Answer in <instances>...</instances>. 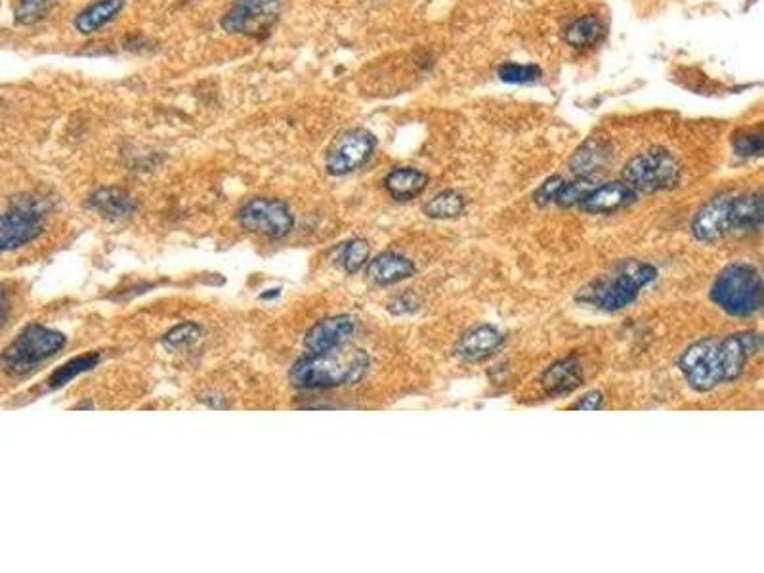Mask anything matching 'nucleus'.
Returning a JSON list of instances; mask_svg holds the SVG:
<instances>
[{
    "mask_svg": "<svg viewBox=\"0 0 764 573\" xmlns=\"http://www.w3.org/2000/svg\"><path fill=\"white\" fill-rule=\"evenodd\" d=\"M732 193H722L701 207L692 220V235L700 241L713 245L724 237L734 234L732 222Z\"/></svg>",
    "mask_w": 764,
    "mask_h": 573,
    "instance_id": "11",
    "label": "nucleus"
},
{
    "mask_svg": "<svg viewBox=\"0 0 764 573\" xmlns=\"http://www.w3.org/2000/svg\"><path fill=\"white\" fill-rule=\"evenodd\" d=\"M88 207L107 220H123L136 211V201L121 188H100L88 197Z\"/></svg>",
    "mask_w": 764,
    "mask_h": 573,
    "instance_id": "18",
    "label": "nucleus"
},
{
    "mask_svg": "<svg viewBox=\"0 0 764 573\" xmlns=\"http://www.w3.org/2000/svg\"><path fill=\"white\" fill-rule=\"evenodd\" d=\"M602 405H604V396H602V392L591 390V392L583 394V396L572 405V409H575V411H598V409H602Z\"/></svg>",
    "mask_w": 764,
    "mask_h": 573,
    "instance_id": "33",
    "label": "nucleus"
},
{
    "mask_svg": "<svg viewBox=\"0 0 764 573\" xmlns=\"http://www.w3.org/2000/svg\"><path fill=\"white\" fill-rule=\"evenodd\" d=\"M732 148L740 157H757L763 153V132H742L732 140Z\"/></svg>",
    "mask_w": 764,
    "mask_h": 573,
    "instance_id": "30",
    "label": "nucleus"
},
{
    "mask_svg": "<svg viewBox=\"0 0 764 573\" xmlns=\"http://www.w3.org/2000/svg\"><path fill=\"white\" fill-rule=\"evenodd\" d=\"M354 331H356V321L350 316H333V318L321 319L308 331L304 344L310 350V354L335 352V350H339L340 346H344L348 340L352 339Z\"/></svg>",
    "mask_w": 764,
    "mask_h": 573,
    "instance_id": "12",
    "label": "nucleus"
},
{
    "mask_svg": "<svg viewBox=\"0 0 764 573\" xmlns=\"http://www.w3.org/2000/svg\"><path fill=\"white\" fill-rule=\"evenodd\" d=\"M417 310H419V300L411 293L398 295L388 302V312L394 316H407V314H413Z\"/></svg>",
    "mask_w": 764,
    "mask_h": 573,
    "instance_id": "32",
    "label": "nucleus"
},
{
    "mask_svg": "<svg viewBox=\"0 0 764 573\" xmlns=\"http://www.w3.org/2000/svg\"><path fill=\"white\" fill-rule=\"evenodd\" d=\"M65 346L62 333L43 325H29L0 356V365L10 375H25L35 365L56 356Z\"/></svg>",
    "mask_w": 764,
    "mask_h": 573,
    "instance_id": "6",
    "label": "nucleus"
},
{
    "mask_svg": "<svg viewBox=\"0 0 764 573\" xmlns=\"http://www.w3.org/2000/svg\"><path fill=\"white\" fill-rule=\"evenodd\" d=\"M499 77L505 83L524 85L537 81L541 77V69L535 65L505 64L499 67Z\"/></svg>",
    "mask_w": 764,
    "mask_h": 573,
    "instance_id": "29",
    "label": "nucleus"
},
{
    "mask_svg": "<svg viewBox=\"0 0 764 573\" xmlns=\"http://www.w3.org/2000/svg\"><path fill=\"white\" fill-rule=\"evenodd\" d=\"M123 6H125V0H96L77 16L75 27L85 35L94 33L106 23L115 20L117 14L123 10Z\"/></svg>",
    "mask_w": 764,
    "mask_h": 573,
    "instance_id": "21",
    "label": "nucleus"
},
{
    "mask_svg": "<svg viewBox=\"0 0 764 573\" xmlns=\"http://www.w3.org/2000/svg\"><path fill=\"white\" fill-rule=\"evenodd\" d=\"M50 201L39 195L16 199L8 213L0 214V253L14 251L43 234V218Z\"/></svg>",
    "mask_w": 764,
    "mask_h": 573,
    "instance_id": "7",
    "label": "nucleus"
},
{
    "mask_svg": "<svg viewBox=\"0 0 764 573\" xmlns=\"http://www.w3.org/2000/svg\"><path fill=\"white\" fill-rule=\"evenodd\" d=\"M564 182H566V180H564L562 176H558V174H556V176H551L549 180H545V182L535 190V193H533V201H535V205L545 207V205L552 203V201L556 199V195H558V191H560Z\"/></svg>",
    "mask_w": 764,
    "mask_h": 573,
    "instance_id": "31",
    "label": "nucleus"
},
{
    "mask_svg": "<svg viewBox=\"0 0 764 573\" xmlns=\"http://www.w3.org/2000/svg\"><path fill=\"white\" fill-rule=\"evenodd\" d=\"M428 186V174L413 167H396L384 178V188L396 201L419 197Z\"/></svg>",
    "mask_w": 764,
    "mask_h": 573,
    "instance_id": "20",
    "label": "nucleus"
},
{
    "mask_svg": "<svg viewBox=\"0 0 764 573\" xmlns=\"http://www.w3.org/2000/svg\"><path fill=\"white\" fill-rule=\"evenodd\" d=\"M637 195V191L631 190L623 180L606 182L602 186H595L579 207L581 211L591 214L616 213L635 203Z\"/></svg>",
    "mask_w": 764,
    "mask_h": 573,
    "instance_id": "13",
    "label": "nucleus"
},
{
    "mask_svg": "<svg viewBox=\"0 0 764 573\" xmlns=\"http://www.w3.org/2000/svg\"><path fill=\"white\" fill-rule=\"evenodd\" d=\"M239 224L255 234L266 235L270 239H283L291 234L295 226V216L291 209L279 201L268 197H256L247 201L237 214Z\"/></svg>",
    "mask_w": 764,
    "mask_h": 573,
    "instance_id": "9",
    "label": "nucleus"
},
{
    "mask_svg": "<svg viewBox=\"0 0 764 573\" xmlns=\"http://www.w3.org/2000/svg\"><path fill=\"white\" fill-rule=\"evenodd\" d=\"M369 367V356L363 350L348 358L335 352L310 354L298 360L291 369V382L304 390H325L360 381Z\"/></svg>",
    "mask_w": 764,
    "mask_h": 573,
    "instance_id": "4",
    "label": "nucleus"
},
{
    "mask_svg": "<svg viewBox=\"0 0 764 573\" xmlns=\"http://www.w3.org/2000/svg\"><path fill=\"white\" fill-rule=\"evenodd\" d=\"M369 255H371V247L365 239H360V237L352 239V241L344 243V247L340 251V266L348 274H356L367 264Z\"/></svg>",
    "mask_w": 764,
    "mask_h": 573,
    "instance_id": "26",
    "label": "nucleus"
},
{
    "mask_svg": "<svg viewBox=\"0 0 764 573\" xmlns=\"http://www.w3.org/2000/svg\"><path fill=\"white\" fill-rule=\"evenodd\" d=\"M604 33V23L600 22V18L595 14H589L570 23V27L566 29V43L573 48H589L600 43Z\"/></svg>",
    "mask_w": 764,
    "mask_h": 573,
    "instance_id": "23",
    "label": "nucleus"
},
{
    "mask_svg": "<svg viewBox=\"0 0 764 573\" xmlns=\"http://www.w3.org/2000/svg\"><path fill=\"white\" fill-rule=\"evenodd\" d=\"M4 321H6V300L0 295V329H2Z\"/></svg>",
    "mask_w": 764,
    "mask_h": 573,
    "instance_id": "34",
    "label": "nucleus"
},
{
    "mask_svg": "<svg viewBox=\"0 0 764 573\" xmlns=\"http://www.w3.org/2000/svg\"><path fill=\"white\" fill-rule=\"evenodd\" d=\"M100 360H102V356L98 352H90V354H85V356H77V358L64 363L60 369H56L50 375L48 386L50 388H62L67 382H71L73 379H77L79 375L86 373V371L94 369L100 363Z\"/></svg>",
    "mask_w": 764,
    "mask_h": 573,
    "instance_id": "24",
    "label": "nucleus"
},
{
    "mask_svg": "<svg viewBox=\"0 0 764 573\" xmlns=\"http://www.w3.org/2000/svg\"><path fill=\"white\" fill-rule=\"evenodd\" d=\"M711 300L728 316L751 318L763 308V277L751 264H728L711 285Z\"/></svg>",
    "mask_w": 764,
    "mask_h": 573,
    "instance_id": "3",
    "label": "nucleus"
},
{
    "mask_svg": "<svg viewBox=\"0 0 764 573\" xmlns=\"http://www.w3.org/2000/svg\"><path fill=\"white\" fill-rule=\"evenodd\" d=\"M505 342L503 333L493 325H478L467 331L455 346L459 358L467 361L489 360Z\"/></svg>",
    "mask_w": 764,
    "mask_h": 573,
    "instance_id": "14",
    "label": "nucleus"
},
{
    "mask_svg": "<svg viewBox=\"0 0 764 573\" xmlns=\"http://www.w3.org/2000/svg\"><path fill=\"white\" fill-rule=\"evenodd\" d=\"M612 159V144L606 138H589L573 153L572 167L577 176H593Z\"/></svg>",
    "mask_w": 764,
    "mask_h": 573,
    "instance_id": "19",
    "label": "nucleus"
},
{
    "mask_svg": "<svg viewBox=\"0 0 764 573\" xmlns=\"http://www.w3.org/2000/svg\"><path fill=\"white\" fill-rule=\"evenodd\" d=\"M54 0H18L16 4V22L20 25H33L46 18L52 10Z\"/></svg>",
    "mask_w": 764,
    "mask_h": 573,
    "instance_id": "28",
    "label": "nucleus"
},
{
    "mask_svg": "<svg viewBox=\"0 0 764 573\" xmlns=\"http://www.w3.org/2000/svg\"><path fill=\"white\" fill-rule=\"evenodd\" d=\"M467 211V197L461 191L446 190L436 193L425 205V214L434 220H453Z\"/></svg>",
    "mask_w": 764,
    "mask_h": 573,
    "instance_id": "22",
    "label": "nucleus"
},
{
    "mask_svg": "<svg viewBox=\"0 0 764 573\" xmlns=\"http://www.w3.org/2000/svg\"><path fill=\"white\" fill-rule=\"evenodd\" d=\"M415 272H417V266L413 264V260H409L407 256L392 253V251L375 256L367 264V277L375 285H382V287L405 281V279L415 276Z\"/></svg>",
    "mask_w": 764,
    "mask_h": 573,
    "instance_id": "15",
    "label": "nucleus"
},
{
    "mask_svg": "<svg viewBox=\"0 0 764 573\" xmlns=\"http://www.w3.org/2000/svg\"><path fill=\"white\" fill-rule=\"evenodd\" d=\"M581 384H583V373H581L579 361L575 358L554 361L545 369L541 377V386L545 394L554 398L572 394L573 390H577Z\"/></svg>",
    "mask_w": 764,
    "mask_h": 573,
    "instance_id": "16",
    "label": "nucleus"
},
{
    "mask_svg": "<svg viewBox=\"0 0 764 573\" xmlns=\"http://www.w3.org/2000/svg\"><path fill=\"white\" fill-rule=\"evenodd\" d=\"M763 348V337L755 331L728 337H709L690 344L679 358L686 384L696 392H711L717 386L740 379L745 363Z\"/></svg>",
    "mask_w": 764,
    "mask_h": 573,
    "instance_id": "1",
    "label": "nucleus"
},
{
    "mask_svg": "<svg viewBox=\"0 0 764 573\" xmlns=\"http://www.w3.org/2000/svg\"><path fill=\"white\" fill-rule=\"evenodd\" d=\"M279 12V0H235L220 25L232 35L264 39L274 29L279 20Z\"/></svg>",
    "mask_w": 764,
    "mask_h": 573,
    "instance_id": "8",
    "label": "nucleus"
},
{
    "mask_svg": "<svg viewBox=\"0 0 764 573\" xmlns=\"http://www.w3.org/2000/svg\"><path fill=\"white\" fill-rule=\"evenodd\" d=\"M682 178L679 161L665 149H648L635 155L621 172V180L637 193H659L677 188Z\"/></svg>",
    "mask_w": 764,
    "mask_h": 573,
    "instance_id": "5",
    "label": "nucleus"
},
{
    "mask_svg": "<svg viewBox=\"0 0 764 573\" xmlns=\"http://www.w3.org/2000/svg\"><path fill=\"white\" fill-rule=\"evenodd\" d=\"M377 138L365 128L342 132L327 151L325 167L333 176H344L361 169L375 153Z\"/></svg>",
    "mask_w": 764,
    "mask_h": 573,
    "instance_id": "10",
    "label": "nucleus"
},
{
    "mask_svg": "<svg viewBox=\"0 0 764 573\" xmlns=\"http://www.w3.org/2000/svg\"><path fill=\"white\" fill-rule=\"evenodd\" d=\"M203 335V329L197 325V323H182L174 329H170L169 333L163 337V344L165 348L169 350H184V348H190L197 340L201 339Z\"/></svg>",
    "mask_w": 764,
    "mask_h": 573,
    "instance_id": "27",
    "label": "nucleus"
},
{
    "mask_svg": "<svg viewBox=\"0 0 764 573\" xmlns=\"http://www.w3.org/2000/svg\"><path fill=\"white\" fill-rule=\"evenodd\" d=\"M763 193L751 191L734 195L732 199V222L734 234H757L763 228Z\"/></svg>",
    "mask_w": 764,
    "mask_h": 573,
    "instance_id": "17",
    "label": "nucleus"
},
{
    "mask_svg": "<svg viewBox=\"0 0 764 573\" xmlns=\"http://www.w3.org/2000/svg\"><path fill=\"white\" fill-rule=\"evenodd\" d=\"M658 279V270L646 262H623L612 276L598 277L583 287L577 300L602 312H619L631 306L642 289Z\"/></svg>",
    "mask_w": 764,
    "mask_h": 573,
    "instance_id": "2",
    "label": "nucleus"
},
{
    "mask_svg": "<svg viewBox=\"0 0 764 573\" xmlns=\"http://www.w3.org/2000/svg\"><path fill=\"white\" fill-rule=\"evenodd\" d=\"M595 186V176H577L572 182L562 184L554 203H558L560 207H568V209L575 207V205H581V201L591 193Z\"/></svg>",
    "mask_w": 764,
    "mask_h": 573,
    "instance_id": "25",
    "label": "nucleus"
}]
</instances>
